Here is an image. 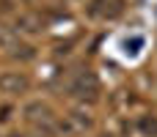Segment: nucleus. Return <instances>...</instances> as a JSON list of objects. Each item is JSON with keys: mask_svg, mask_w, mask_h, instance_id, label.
Returning a JSON list of instances; mask_svg holds the SVG:
<instances>
[{"mask_svg": "<svg viewBox=\"0 0 157 137\" xmlns=\"http://www.w3.org/2000/svg\"><path fill=\"white\" fill-rule=\"evenodd\" d=\"M99 91H102V85H99V77H97L94 71H83V74L72 82V93H75L77 99H97Z\"/></svg>", "mask_w": 157, "mask_h": 137, "instance_id": "f257e3e1", "label": "nucleus"}, {"mask_svg": "<svg viewBox=\"0 0 157 137\" xmlns=\"http://www.w3.org/2000/svg\"><path fill=\"white\" fill-rule=\"evenodd\" d=\"M25 118H28L30 124H36L39 129H44L47 135L52 132V110H50L44 102H30V104L25 107Z\"/></svg>", "mask_w": 157, "mask_h": 137, "instance_id": "f03ea898", "label": "nucleus"}, {"mask_svg": "<svg viewBox=\"0 0 157 137\" xmlns=\"http://www.w3.org/2000/svg\"><path fill=\"white\" fill-rule=\"evenodd\" d=\"M28 77L25 74H19V71H6V74H0V91L3 93H25L28 91Z\"/></svg>", "mask_w": 157, "mask_h": 137, "instance_id": "7ed1b4c3", "label": "nucleus"}, {"mask_svg": "<svg viewBox=\"0 0 157 137\" xmlns=\"http://www.w3.org/2000/svg\"><path fill=\"white\" fill-rule=\"evenodd\" d=\"M94 16H116L121 11V0H91V8H88Z\"/></svg>", "mask_w": 157, "mask_h": 137, "instance_id": "20e7f679", "label": "nucleus"}, {"mask_svg": "<svg viewBox=\"0 0 157 137\" xmlns=\"http://www.w3.org/2000/svg\"><path fill=\"white\" fill-rule=\"evenodd\" d=\"M17 25H19L22 30H30V33H33V30H41V22H39L33 14H25V16H19V22H17Z\"/></svg>", "mask_w": 157, "mask_h": 137, "instance_id": "39448f33", "label": "nucleus"}, {"mask_svg": "<svg viewBox=\"0 0 157 137\" xmlns=\"http://www.w3.org/2000/svg\"><path fill=\"white\" fill-rule=\"evenodd\" d=\"M141 126H144V132H146V135H152V132L157 135V121H155V118H144V121H141Z\"/></svg>", "mask_w": 157, "mask_h": 137, "instance_id": "423d86ee", "label": "nucleus"}]
</instances>
